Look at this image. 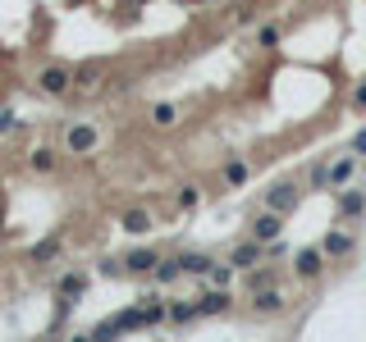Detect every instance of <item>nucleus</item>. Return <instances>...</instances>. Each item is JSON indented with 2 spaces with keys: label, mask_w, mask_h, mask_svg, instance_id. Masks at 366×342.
Instances as JSON below:
<instances>
[{
  "label": "nucleus",
  "mask_w": 366,
  "mask_h": 342,
  "mask_svg": "<svg viewBox=\"0 0 366 342\" xmlns=\"http://www.w3.org/2000/svg\"><path fill=\"white\" fill-rule=\"evenodd\" d=\"M179 274H183V260H179V256H170V260H165V256H160V265H156V269H151V279H156V283H160V288H165V283H175V279H179Z\"/></svg>",
  "instance_id": "f3484780"
},
{
  "label": "nucleus",
  "mask_w": 366,
  "mask_h": 342,
  "mask_svg": "<svg viewBox=\"0 0 366 342\" xmlns=\"http://www.w3.org/2000/svg\"><path fill=\"white\" fill-rule=\"evenodd\" d=\"M96 142H101V133H96L92 123H73V128L64 133V146H69L73 155H88L92 146H96Z\"/></svg>",
  "instance_id": "39448f33"
},
{
  "label": "nucleus",
  "mask_w": 366,
  "mask_h": 342,
  "mask_svg": "<svg viewBox=\"0 0 366 342\" xmlns=\"http://www.w3.org/2000/svg\"><path fill=\"white\" fill-rule=\"evenodd\" d=\"M353 105H358V110H366V83L358 87V92H353Z\"/></svg>",
  "instance_id": "c756f323"
},
{
  "label": "nucleus",
  "mask_w": 366,
  "mask_h": 342,
  "mask_svg": "<svg viewBox=\"0 0 366 342\" xmlns=\"http://www.w3.org/2000/svg\"><path fill=\"white\" fill-rule=\"evenodd\" d=\"M197 310L201 315H225L229 310V288H216V292H206V297H197Z\"/></svg>",
  "instance_id": "9b49d317"
},
{
  "label": "nucleus",
  "mask_w": 366,
  "mask_h": 342,
  "mask_svg": "<svg viewBox=\"0 0 366 342\" xmlns=\"http://www.w3.org/2000/svg\"><path fill=\"white\" fill-rule=\"evenodd\" d=\"M325 260H330V256H325V247H302V251L293 256V274H297V279H307V283H312V279H321Z\"/></svg>",
  "instance_id": "f03ea898"
},
{
  "label": "nucleus",
  "mask_w": 366,
  "mask_h": 342,
  "mask_svg": "<svg viewBox=\"0 0 366 342\" xmlns=\"http://www.w3.org/2000/svg\"><path fill=\"white\" fill-rule=\"evenodd\" d=\"M321 247H325V256H330V260H343V256H353V247H358V242H353V233L330 228V233L321 238Z\"/></svg>",
  "instance_id": "0eeeda50"
},
{
  "label": "nucleus",
  "mask_w": 366,
  "mask_h": 342,
  "mask_svg": "<svg viewBox=\"0 0 366 342\" xmlns=\"http://www.w3.org/2000/svg\"><path fill=\"white\" fill-rule=\"evenodd\" d=\"M220 178H225L229 188H243V183L252 178V169H247V160H225V169H220Z\"/></svg>",
  "instance_id": "2eb2a0df"
},
{
  "label": "nucleus",
  "mask_w": 366,
  "mask_h": 342,
  "mask_svg": "<svg viewBox=\"0 0 366 342\" xmlns=\"http://www.w3.org/2000/svg\"><path fill=\"white\" fill-rule=\"evenodd\" d=\"M179 105L175 101H156V105H151V123H156V128H175V123H179Z\"/></svg>",
  "instance_id": "f8f14e48"
},
{
  "label": "nucleus",
  "mask_w": 366,
  "mask_h": 342,
  "mask_svg": "<svg viewBox=\"0 0 366 342\" xmlns=\"http://www.w3.org/2000/svg\"><path fill=\"white\" fill-rule=\"evenodd\" d=\"M55 256H60V238H46V242L33 247V265H46V260H55Z\"/></svg>",
  "instance_id": "5701e85b"
},
{
  "label": "nucleus",
  "mask_w": 366,
  "mask_h": 342,
  "mask_svg": "<svg viewBox=\"0 0 366 342\" xmlns=\"http://www.w3.org/2000/svg\"><path fill=\"white\" fill-rule=\"evenodd\" d=\"M14 128H18V114L14 110H0V137H9Z\"/></svg>",
  "instance_id": "c85d7f7f"
},
{
  "label": "nucleus",
  "mask_w": 366,
  "mask_h": 342,
  "mask_svg": "<svg viewBox=\"0 0 366 342\" xmlns=\"http://www.w3.org/2000/svg\"><path fill=\"white\" fill-rule=\"evenodd\" d=\"M179 260H183V274H211L216 269V260L201 256V251H179Z\"/></svg>",
  "instance_id": "dca6fc26"
},
{
  "label": "nucleus",
  "mask_w": 366,
  "mask_h": 342,
  "mask_svg": "<svg viewBox=\"0 0 366 342\" xmlns=\"http://www.w3.org/2000/svg\"><path fill=\"white\" fill-rule=\"evenodd\" d=\"M55 292H60V297H69V301H78L83 292H88V274H64V279L55 283Z\"/></svg>",
  "instance_id": "ddd939ff"
},
{
  "label": "nucleus",
  "mask_w": 366,
  "mask_h": 342,
  "mask_svg": "<svg viewBox=\"0 0 366 342\" xmlns=\"http://www.w3.org/2000/svg\"><path fill=\"white\" fill-rule=\"evenodd\" d=\"M69 87H73V68H64V64H46L37 73V92L42 96H64Z\"/></svg>",
  "instance_id": "f257e3e1"
},
{
  "label": "nucleus",
  "mask_w": 366,
  "mask_h": 342,
  "mask_svg": "<svg viewBox=\"0 0 366 342\" xmlns=\"http://www.w3.org/2000/svg\"><path fill=\"white\" fill-rule=\"evenodd\" d=\"M124 265H129V274H151V269L160 265V251L156 247H138V251L124 256Z\"/></svg>",
  "instance_id": "1a4fd4ad"
},
{
  "label": "nucleus",
  "mask_w": 366,
  "mask_h": 342,
  "mask_svg": "<svg viewBox=\"0 0 366 342\" xmlns=\"http://www.w3.org/2000/svg\"><path fill=\"white\" fill-rule=\"evenodd\" d=\"M293 205H297V183H293V178L275 183V188L266 192V210H279V214H288Z\"/></svg>",
  "instance_id": "20e7f679"
},
{
  "label": "nucleus",
  "mask_w": 366,
  "mask_h": 342,
  "mask_svg": "<svg viewBox=\"0 0 366 342\" xmlns=\"http://www.w3.org/2000/svg\"><path fill=\"white\" fill-rule=\"evenodd\" d=\"M96 78H101V64H83V68H73V83H78V87H96Z\"/></svg>",
  "instance_id": "a878e982"
},
{
  "label": "nucleus",
  "mask_w": 366,
  "mask_h": 342,
  "mask_svg": "<svg viewBox=\"0 0 366 342\" xmlns=\"http://www.w3.org/2000/svg\"><path fill=\"white\" fill-rule=\"evenodd\" d=\"M96 274H101V279H119V274H129V265H124V260H114V256H105L101 265H96Z\"/></svg>",
  "instance_id": "bb28decb"
},
{
  "label": "nucleus",
  "mask_w": 366,
  "mask_h": 342,
  "mask_svg": "<svg viewBox=\"0 0 366 342\" xmlns=\"http://www.w3.org/2000/svg\"><path fill=\"white\" fill-rule=\"evenodd\" d=\"M353 169H358V155H339V160L330 164V188H343V183L353 178Z\"/></svg>",
  "instance_id": "4468645a"
},
{
  "label": "nucleus",
  "mask_w": 366,
  "mask_h": 342,
  "mask_svg": "<svg viewBox=\"0 0 366 342\" xmlns=\"http://www.w3.org/2000/svg\"><path fill=\"white\" fill-rule=\"evenodd\" d=\"M266 256H271V251H266V242L247 238V242H238V247H234V256H229V260H234V269H256Z\"/></svg>",
  "instance_id": "7ed1b4c3"
},
{
  "label": "nucleus",
  "mask_w": 366,
  "mask_h": 342,
  "mask_svg": "<svg viewBox=\"0 0 366 342\" xmlns=\"http://www.w3.org/2000/svg\"><path fill=\"white\" fill-rule=\"evenodd\" d=\"M28 164H33V173H51L55 169V151L51 146H37V151L28 155Z\"/></svg>",
  "instance_id": "412c9836"
},
{
  "label": "nucleus",
  "mask_w": 366,
  "mask_h": 342,
  "mask_svg": "<svg viewBox=\"0 0 366 342\" xmlns=\"http://www.w3.org/2000/svg\"><path fill=\"white\" fill-rule=\"evenodd\" d=\"M288 301H284V292L279 288H261V292H252V310L256 315H279Z\"/></svg>",
  "instance_id": "6e6552de"
},
{
  "label": "nucleus",
  "mask_w": 366,
  "mask_h": 342,
  "mask_svg": "<svg viewBox=\"0 0 366 342\" xmlns=\"http://www.w3.org/2000/svg\"><path fill=\"white\" fill-rule=\"evenodd\" d=\"M279 233H284V214H279V210H261L252 219V238L256 242H275Z\"/></svg>",
  "instance_id": "423d86ee"
},
{
  "label": "nucleus",
  "mask_w": 366,
  "mask_h": 342,
  "mask_svg": "<svg viewBox=\"0 0 366 342\" xmlns=\"http://www.w3.org/2000/svg\"><path fill=\"white\" fill-rule=\"evenodd\" d=\"M353 151H366V133H358V137H353Z\"/></svg>",
  "instance_id": "7c9ffc66"
},
{
  "label": "nucleus",
  "mask_w": 366,
  "mask_h": 342,
  "mask_svg": "<svg viewBox=\"0 0 366 342\" xmlns=\"http://www.w3.org/2000/svg\"><path fill=\"white\" fill-rule=\"evenodd\" d=\"M234 274H238V269H234V260H225V265H220V260H216V269H211L206 279L216 283V288H229V283H234Z\"/></svg>",
  "instance_id": "b1692460"
},
{
  "label": "nucleus",
  "mask_w": 366,
  "mask_h": 342,
  "mask_svg": "<svg viewBox=\"0 0 366 342\" xmlns=\"http://www.w3.org/2000/svg\"><path fill=\"white\" fill-rule=\"evenodd\" d=\"M261 288H275V269L266 265H256V269H247V292H261Z\"/></svg>",
  "instance_id": "6ab92c4d"
},
{
  "label": "nucleus",
  "mask_w": 366,
  "mask_h": 342,
  "mask_svg": "<svg viewBox=\"0 0 366 342\" xmlns=\"http://www.w3.org/2000/svg\"><path fill=\"white\" fill-rule=\"evenodd\" d=\"M151 228V214L147 210H129L124 214V233H133V238H142V233Z\"/></svg>",
  "instance_id": "aec40b11"
},
{
  "label": "nucleus",
  "mask_w": 366,
  "mask_h": 342,
  "mask_svg": "<svg viewBox=\"0 0 366 342\" xmlns=\"http://www.w3.org/2000/svg\"><path fill=\"white\" fill-rule=\"evenodd\" d=\"M366 214V192L362 188H343L339 192V219H358Z\"/></svg>",
  "instance_id": "9d476101"
},
{
  "label": "nucleus",
  "mask_w": 366,
  "mask_h": 342,
  "mask_svg": "<svg viewBox=\"0 0 366 342\" xmlns=\"http://www.w3.org/2000/svg\"><path fill=\"white\" fill-rule=\"evenodd\" d=\"M197 201H201V188H197V183H183L179 197H175V205H179L183 214H188V210H197Z\"/></svg>",
  "instance_id": "4be33fe9"
},
{
  "label": "nucleus",
  "mask_w": 366,
  "mask_h": 342,
  "mask_svg": "<svg viewBox=\"0 0 366 342\" xmlns=\"http://www.w3.org/2000/svg\"><path fill=\"white\" fill-rule=\"evenodd\" d=\"M201 310H197V301H170V324H192V319H197Z\"/></svg>",
  "instance_id": "a211bd4d"
},
{
  "label": "nucleus",
  "mask_w": 366,
  "mask_h": 342,
  "mask_svg": "<svg viewBox=\"0 0 366 342\" xmlns=\"http://www.w3.org/2000/svg\"><path fill=\"white\" fill-rule=\"evenodd\" d=\"M279 37H284V32H279V23L256 28V46H261V51H275V46H279Z\"/></svg>",
  "instance_id": "393cba45"
},
{
  "label": "nucleus",
  "mask_w": 366,
  "mask_h": 342,
  "mask_svg": "<svg viewBox=\"0 0 366 342\" xmlns=\"http://www.w3.org/2000/svg\"><path fill=\"white\" fill-rule=\"evenodd\" d=\"M307 183H312V188H325V183H330V160L312 164V169H307Z\"/></svg>",
  "instance_id": "cd10ccee"
}]
</instances>
